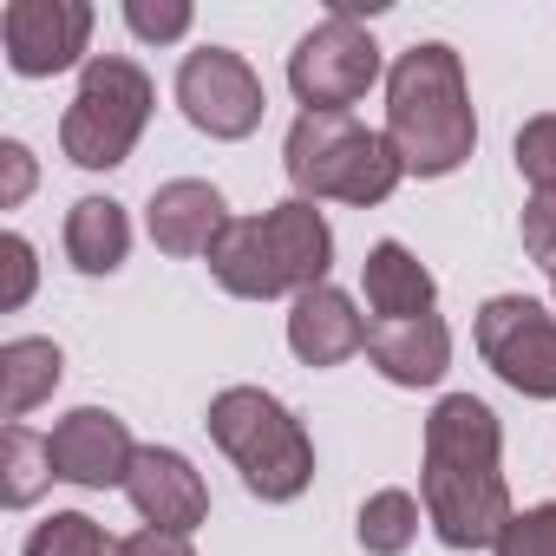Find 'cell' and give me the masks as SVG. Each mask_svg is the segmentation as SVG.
Instances as JSON below:
<instances>
[{
	"label": "cell",
	"mask_w": 556,
	"mask_h": 556,
	"mask_svg": "<svg viewBox=\"0 0 556 556\" xmlns=\"http://www.w3.org/2000/svg\"><path fill=\"white\" fill-rule=\"evenodd\" d=\"M374 79H380V47L348 14H328L289 53V86H295V99L308 112H348L354 99L374 92Z\"/></svg>",
	"instance_id": "52a82bcc"
},
{
	"label": "cell",
	"mask_w": 556,
	"mask_h": 556,
	"mask_svg": "<svg viewBox=\"0 0 556 556\" xmlns=\"http://www.w3.org/2000/svg\"><path fill=\"white\" fill-rule=\"evenodd\" d=\"M0 164H8V190H0V203H8V210H14V203H21V197L34 190V151L8 138V144H0Z\"/></svg>",
	"instance_id": "83f0119b"
},
{
	"label": "cell",
	"mask_w": 556,
	"mask_h": 556,
	"mask_svg": "<svg viewBox=\"0 0 556 556\" xmlns=\"http://www.w3.org/2000/svg\"><path fill=\"white\" fill-rule=\"evenodd\" d=\"M367 361L393 380V387H439L452 367V328L439 315H413V321H367Z\"/></svg>",
	"instance_id": "9a60e30c"
},
{
	"label": "cell",
	"mask_w": 556,
	"mask_h": 556,
	"mask_svg": "<svg viewBox=\"0 0 556 556\" xmlns=\"http://www.w3.org/2000/svg\"><path fill=\"white\" fill-rule=\"evenodd\" d=\"M517 170L530 177V190H556V112H536V118H523V131H517Z\"/></svg>",
	"instance_id": "7402d4cb"
},
{
	"label": "cell",
	"mask_w": 556,
	"mask_h": 556,
	"mask_svg": "<svg viewBox=\"0 0 556 556\" xmlns=\"http://www.w3.org/2000/svg\"><path fill=\"white\" fill-rule=\"evenodd\" d=\"M289 348L302 367H341L354 354H367V315L354 308V295H341L334 282L295 295L289 308Z\"/></svg>",
	"instance_id": "5bb4252c"
},
{
	"label": "cell",
	"mask_w": 556,
	"mask_h": 556,
	"mask_svg": "<svg viewBox=\"0 0 556 556\" xmlns=\"http://www.w3.org/2000/svg\"><path fill=\"white\" fill-rule=\"evenodd\" d=\"M334 262V229L315 203L289 197L262 216H236L223 242L210 249L216 289L236 302H275V295H308L328 282Z\"/></svg>",
	"instance_id": "3957f363"
},
{
	"label": "cell",
	"mask_w": 556,
	"mask_h": 556,
	"mask_svg": "<svg viewBox=\"0 0 556 556\" xmlns=\"http://www.w3.org/2000/svg\"><path fill=\"white\" fill-rule=\"evenodd\" d=\"M47 452H53V478L86 484V491L125 484L131 465H138L131 426H125L118 413H105V406H73V413L47 432Z\"/></svg>",
	"instance_id": "8fae6325"
},
{
	"label": "cell",
	"mask_w": 556,
	"mask_h": 556,
	"mask_svg": "<svg viewBox=\"0 0 556 556\" xmlns=\"http://www.w3.org/2000/svg\"><path fill=\"white\" fill-rule=\"evenodd\" d=\"M47 484H53V452H47V439H34L27 426H8V432H0V504H8V510H27Z\"/></svg>",
	"instance_id": "d6986e66"
},
{
	"label": "cell",
	"mask_w": 556,
	"mask_h": 556,
	"mask_svg": "<svg viewBox=\"0 0 556 556\" xmlns=\"http://www.w3.org/2000/svg\"><path fill=\"white\" fill-rule=\"evenodd\" d=\"M497 556H556V504H536V510H517L504 523V536L491 543Z\"/></svg>",
	"instance_id": "603a6c76"
},
{
	"label": "cell",
	"mask_w": 556,
	"mask_h": 556,
	"mask_svg": "<svg viewBox=\"0 0 556 556\" xmlns=\"http://www.w3.org/2000/svg\"><path fill=\"white\" fill-rule=\"evenodd\" d=\"M229 203L216 197V184H197V177H177V184H157L151 190V210H144V229L164 255H210L229 229Z\"/></svg>",
	"instance_id": "4fadbf2b"
},
{
	"label": "cell",
	"mask_w": 556,
	"mask_h": 556,
	"mask_svg": "<svg viewBox=\"0 0 556 556\" xmlns=\"http://www.w3.org/2000/svg\"><path fill=\"white\" fill-rule=\"evenodd\" d=\"M131 255V216L112 197H79L66 210V262L79 275H112Z\"/></svg>",
	"instance_id": "e0dca14e"
},
{
	"label": "cell",
	"mask_w": 556,
	"mask_h": 556,
	"mask_svg": "<svg viewBox=\"0 0 556 556\" xmlns=\"http://www.w3.org/2000/svg\"><path fill=\"white\" fill-rule=\"evenodd\" d=\"M210 439L223 445V458L242 471V484L262 504H295L315 484V439L302 432V419L262 393V387H223L210 400Z\"/></svg>",
	"instance_id": "5b68a950"
},
{
	"label": "cell",
	"mask_w": 556,
	"mask_h": 556,
	"mask_svg": "<svg viewBox=\"0 0 556 556\" xmlns=\"http://www.w3.org/2000/svg\"><path fill=\"white\" fill-rule=\"evenodd\" d=\"M151 73L125 53H99L79 73V92L60 118V151L79 170H112L138 151L144 125H151Z\"/></svg>",
	"instance_id": "8992f818"
},
{
	"label": "cell",
	"mask_w": 556,
	"mask_h": 556,
	"mask_svg": "<svg viewBox=\"0 0 556 556\" xmlns=\"http://www.w3.org/2000/svg\"><path fill=\"white\" fill-rule=\"evenodd\" d=\"M21 556H118V536H105V523H92L86 510H53Z\"/></svg>",
	"instance_id": "44dd1931"
},
{
	"label": "cell",
	"mask_w": 556,
	"mask_h": 556,
	"mask_svg": "<svg viewBox=\"0 0 556 556\" xmlns=\"http://www.w3.org/2000/svg\"><path fill=\"white\" fill-rule=\"evenodd\" d=\"M92 40V8L86 0H8L0 14V47L21 79H53L86 60Z\"/></svg>",
	"instance_id": "30bf717a"
},
{
	"label": "cell",
	"mask_w": 556,
	"mask_h": 556,
	"mask_svg": "<svg viewBox=\"0 0 556 556\" xmlns=\"http://www.w3.org/2000/svg\"><path fill=\"white\" fill-rule=\"evenodd\" d=\"M419 504L445 549H491L504 536L510 484H504V426L478 393H445L426 419Z\"/></svg>",
	"instance_id": "6da1fadb"
},
{
	"label": "cell",
	"mask_w": 556,
	"mask_h": 556,
	"mask_svg": "<svg viewBox=\"0 0 556 556\" xmlns=\"http://www.w3.org/2000/svg\"><path fill=\"white\" fill-rule=\"evenodd\" d=\"M118 556H197V549H190V536H170V530H151L144 523V530H131L118 543Z\"/></svg>",
	"instance_id": "4316f807"
},
{
	"label": "cell",
	"mask_w": 556,
	"mask_h": 556,
	"mask_svg": "<svg viewBox=\"0 0 556 556\" xmlns=\"http://www.w3.org/2000/svg\"><path fill=\"white\" fill-rule=\"evenodd\" d=\"M282 170H289L302 203L334 197V203H361V210L387 203L400 190V177H406V164L387 144V131L361 125L354 112H302L289 125Z\"/></svg>",
	"instance_id": "277c9868"
},
{
	"label": "cell",
	"mask_w": 556,
	"mask_h": 556,
	"mask_svg": "<svg viewBox=\"0 0 556 556\" xmlns=\"http://www.w3.org/2000/svg\"><path fill=\"white\" fill-rule=\"evenodd\" d=\"M523 255L556 275V190H536L523 203Z\"/></svg>",
	"instance_id": "d4e9b609"
},
{
	"label": "cell",
	"mask_w": 556,
	"mask_h": 556,
	"mask_svg": "<svg viewBox=\"0 0 556 556\" xmlns=\"http://www.w3.org/2000/svg\"><path fill=\"white\" fill-rule=\"evenodd\" d=\"M60 374H66V361H60L53 341H40V334L8 341V348H0V413L21 426V419L60 387Z\"/></svg>",
	"instance_id": "ac0fdd59"
},
{
	"label": "cell",
	"mask_w": 556,
	"mask_h": 556,
	"mask_svg": "<svg viewBox=\"0 0 556 556\" xmlns=\"http://www.w3.org/2000/svg\"><path fill=\"white\" fill-rule=\"evenodd\" d=\"M387 144L400 151V164L413 177H452L471 157L478 118H471L465 66L445 40H419L393 60V73H387Z\"/></svg>",
	"instance_id": "7a4b0ae2"
},
{
	"label": "cell",
	"mask_w": 556,
	"mask_h": 556,
	"mask_svg": "<svg viewBox=\"0 0 556 556\" xmlns=\"http://www.w3.org/2000/svg\"><path fill=\"white\" fill-rule=\"evenodd\" d=\"M549 289H556V275H549Z\"/></svg>",
	"instance_id": "f1b7e54d"
},
{
	"label": "cell",
	"mask_w": 556,
	"mask_h": 556,
	"mask_svg": "<svg viewBox=\"0 0 556 556\" xmlns=\"http://www.w3.org/2000/svg\"><path fill=\"white\" fill-rule=\"evenodd\" d=\"M125 27L138 34V40H184L190 34V8L184 0H125Z\"/></svg>",
	"instance_id": "cb8c5ba5"
},
{
	"label": "cell",
	"mask_w": 556,
	"mask_h": 556,
	"mask_svg": "<svg viewBox=\"0 0 556 556\" xmlns=\"http://www.w3.org/2000/svg\"><path fill=\"white\" fill-rule=\"evenodd\" d=\"M177 105H184V118H190L203 138H216V144L249 138V131L262 125V112H268L255 66H249L242 53H229V47H197V53H184V66H177Z\"/></svg>",
	"instance_id": "9c48e42d"
},
{
	"label": "cell",
	"mask_w": 556,
	"mask_h": 556,
	"mask_svg": "<svg viewBox=\"0 0 556 556\" xmlns=\"http://www.w3.org/2000/svg\"><path fill=\"white\" fill-rule=\"evenodd\" d=\"M0 255H8V289H0V308H27V295H34V242L27 236H8V242H0Z\"/></svg>",
	"instance_id": "484cf974"
},
{
	"label": "cell",
	"mask_w": 556,
	"mask_h": 556,
	"mask_svg": "<svg viewBox=\"0 0 556 556\" xmlns=\"http://www.w3.org/2000/svg\"><path fill=\"white\" fill-rule=\"evenodd\" d=\"M361 549L367 556H406L413 536H419V497L413 491H374L361 504Z\"/></svg>",
	"instance_id": "ffe728a7"
},
{
	"label": "cell",
	"mask_w": 556,
	"mask_h": 556,
	"mask_svg": "<svg viewBox=\"0 0 556 556\" xmlns=\"http://www.w3.org/2000/svg\"><path fill=\"white\" fill-rule=\"evenodd\" d=\"M361 289H367L374 321H413V315H432L439 308V282L426 275V262L406 242H374L367 249Z\"/></svg>",
	"instance_id": "2e32d148"
},
{
	"label": "cell",
	"mask_w": 556,
	"mask_h": 556,
	"mask_svg": "<svg viewBox=\"0 0 556 556\" xmlns=\"http://www.w3.org/2000/svg\"><path fill=\"white\" fill-rule=\"evenodd\" d=\"M478 354L484 367L523 393V400H556V315L530 295H491L478 308Z\"/></svg>",
	"instance_id": "ba28073f"
},
{
	"label": "cell",
	"mask_w": 556,
	"mask_h": 556,
	"mask_svg": "<svg viewBox=\"0 0 556 556\" xmlns=\"http://www.w3.org/2000/svg\"><path fill=\"white\" fill-rule=\"evenodd\" d=\"M125 497H131V510L151 530H170V536H190L210 517V491H203L197 465L184 452H170V445H138V465L125 478Z\"/></svg>",
	"instance_id": "7c38bea8"
}]
</instances>
